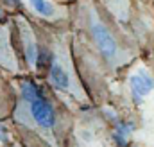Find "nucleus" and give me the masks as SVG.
<instances>
[{
    "instance_id": "nucleus-1",
    "label": "nucleus",
    "mask_w": 154,
    "mask_h": 147,
    "mask_svg": "<svg viewBox=\"0 0 154 147\" xmlns=\"http://www.w3.org/2000/svg\"><path fill=\"white\" fill-rule=\"evenodd\" d=\"M13 118L18 126H25L27 129H32L38 136L50 147H61L59 136V118L54 104L43 95V92L34 99H22L16 104V110L13 113Z\"/></svg>"
},
{
    "instance_id": "nucleus-2",
    "label": "nucleus",
    "mask_w": 154,
    "mask_h": 147,
    "mask_svg": "<svg viewBox=\"0 0 154 147\" xmlns=\"http://www.w3.org/2000/svg\"><path fill=\"white\" fill-rule=\"evenodd\" d=\"M81 14L84 18V25L86 31L90 34V39L95 47V50L104 58V61L109 65V68H120L124 65H127L133 59V54L120 43V39L116 34L111 31V27L106 23V20L100 16L99 9L88 2V4H81Z\"/></svg>"
},
{
    "instance_id": "nucleus-3",
    "label": "nucleus",
    "mask_w": 154,
    "mask_h": 147,
    "mask_svg": "<svg viewBox=\"0 0 154 147\" xmlns=\"http://www.w3.org/2000/svg\"><path fill=\"white\" fill-rule=\"evenodd\" d=\"M70 48H66V43L63 38H56L52 50H50V63H48V70H47V81L48 84L65 93L74 97L75 101L81 102H88V97L84 93V88L79 81L75 74V67L70 59Z\"/></svg>"
},
{
    "instance_id": "nucleus-4",
    "label": "nucleus",
    "mask_w": 154,
    "mask_h": 147,
    "mask_svg": "<svg viewBox=\"0 0 154 147\" xmlns=\"http://www.w3.org/2000/svg\"><path fill=\"white\" fill-rule=\"evenodd\" d=\"M16 25H18V34H20V39H22V50H23L25 65L31 70H36L39 61V45L36 33H34L32 25L29 23V20L25 16H18Z\"/></svg>"
},
{
    "instance_id": "nucleus-5",
    "label": "nucleus",
    "mask_w": 154,
    "mask_h": 147,
    "mask_svg": "<svg viewBox=\"0 0 154 147\" xmlns=\"http://www.w3.org/2000/svg\"><path fill=\"white\" fill-rule=\"evenodd\" d=\"M129 90L136 102H142L151 92L154 90V77L145 68H140L138 72L129 75Z\"/></svg>"
},
{
    "instance_id": "nucleus-6",
    "label": "nucleus",
    "mask_w": 154,
    "mask_h": 147,
    "mask_svg": "<svg viewBox=\"0 0 154 147\" xmlns=\"http://www.w3.org/2000/svg\"><path fill=\"white\" fill-rule=\"evenodd\" d=\"M0 67L9 72H18V68H20L14 48L11 45L9 25H0Z\"/></svg>"
},
{
    "instance_id": "nucleus-7",
    "label": "nucleus",
    "mask_w": 154,
    "mask_h": 147,
    "mask_svg": "<svg viewBox=\"0 0 154 147\" xmlns=\"http://www.w3.org/2000/svg\"><path fill=\"white\" fill-rule=\"evenodd\" d=\"M29 2V7L38 14L39 18H45V20H56V22H63L66 16H68V11L50 0H27Z\"/></svg>"
},
{
    "instance_id": "nucleus-8",
    "label": "nucleus",
    "mask_w": 154,
    "mask_h": 147,
    "mask_svg": "<svg viewBox=\"0 0 154 147\" xmlns=\"http://www.w3.org/2000/svg\"><path fill=\"white\" fill-rule=\"evenodd\" d=\"M133 129H134V124L116 120L115 122V131H113V140L116 142V145L118 147L127 145V138H129V135H131Z\"/></svg>"
},
{
    "instance_id": "nucleus-9",
    "label": "nucleus",
    "mask_w": 154,
    "mask_h": 147,
    "mask_svg": "<svg viewBox=\"0 0 154 147\" xmlns=\"http://www.w3.org/2000/svg\"><path fill=\"white\" fill-rule=\"evenodd\" d=\"M0 142L9 144V133H7V129H5V126L2 122H0Z\"/></svg>"
},
{
    "instance_id": "nucleus-10",
    "label": "nucleus",
    "mask_w": 154,
    "mask_h": 147,
    "mask_svg": "<svg viewBox=\"0 0 154 147\" xmlns=\"http://www.w3.org/2000/svg\"><path fill=\"white\" fill-rule=\"evenodd\" d=\"M5 4L11 7H20V0H5Z\"/></svg>"
}]
</instances>
